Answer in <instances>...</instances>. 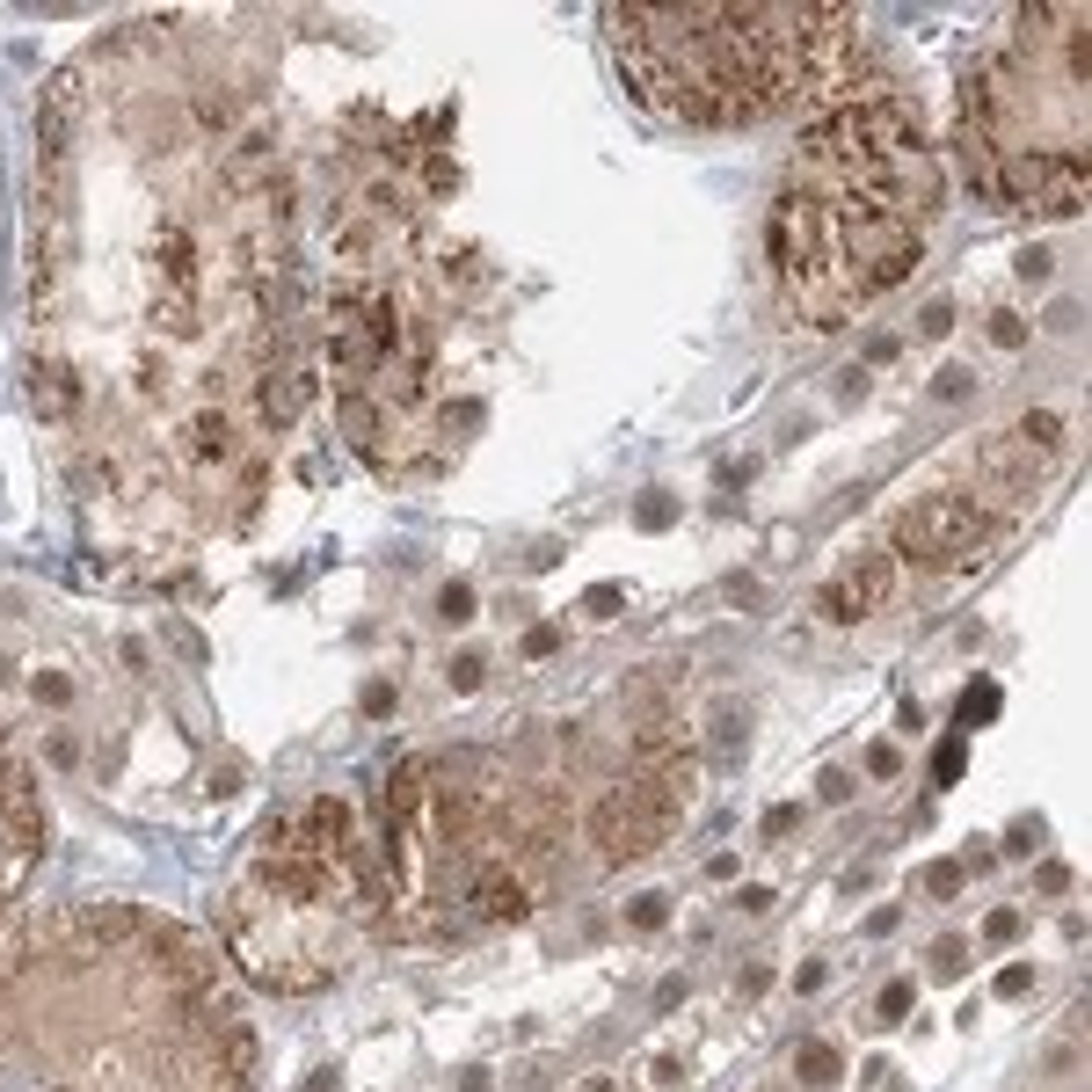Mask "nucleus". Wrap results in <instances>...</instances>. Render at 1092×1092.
Wrapping results in <instances>:
<instances>
[{
    "mask_svg": "<svg viewBox=\"0 0 1092 1092\" xmlns=\"http://www.w3.org/2000/svg\"><path fill=\"white\" fill-rule=\"evenodd\" d=\"M816 787H823V802H845V794H852V779H845V772H823Z\"/></svg>",
    "mask_w": 1092,
    "mask_h": 1092,
    "instance_id": "b1692460",
    "label": "nucleus"
},
{
    "mask_svg": "<svg viewBox=\"0 0 1092 1092\" xmlns=\"http://www.w3.org/2000/svg\"><path fill=\"white\" fill-rule=\"evenodd\" d=\"M0 1092H255V1027L190 925L73 903L0 932Z\"/></svg>",
    "mask_w": 1092,
    "mask_h": 1092,
    "instance_id": "f03ea898",
    "label": "nucleus"
},
{
    "mask_svg": "<svg viewBox=\"0 0 1092 1092\" xmlns=\"http://www.w3.org/2000/svg\"><path fill=\"white\" fill-rule=\"evenodd\" d=\"M372 845L387 925H510L546 896V874L561 859V809L496 758H415L387 779V830Z\"/></svg>",
    "mask_w": 1092,
    "mask_h": 1092,
    "instance_id": "20e7f679",
    "label": "nucleus"
},
{
    "mask_svg": "<svg viewBox=\"0 0 1092 1092\" xmlns=\"http://www.w3.org/2000/svg\"><path fill=\"white\" fill-rule=\"evenodd\" d=\"M1012 932H1020V918H1012V911H991V925H983V940H991V947H1005Z\"/></svg>",
    "mask_w": 1092,
    "mask_h": 1092,
    "instance_id": "dca6fc26",
    "label": "nucleus"
},
{
    "mask_svg": "<svg viewBox=\"0 0 1092 1092\" xmlns=\"http://www.w3.org/2000/svg\"><path fill=\"white\" fill-rule=\"evenodd\" d=\"M888 590H896V568H888L882 561V553H874V561H852V568H845V576L838 583H830V590L816 597V605H823V620H838V626H852V620H867V612L874 605H882V597Z\"/></svg>",
    "mask_w": 1092,
    "mask_h": 1092,
    "instance_id": "9b49d317",
    "label": "nucleus"
},
{
    "mask_svg": "<svg viewBox=\"0 0 1092 1092\" xmlns=\"http://www.w3.org/2000/svg\"><path fill=\"white\" fill-rule=\"evenodd\" d=\"M961 161L1020 219H1078L1092 190V8H1020L961 88Z\"/></svg>",
    "mask_w": 1092,
    "mask_h": 1092,
    "instance_id": "423d86ee",
    "label": "nucleus"
},
{
    "mask_svg": "<svg viewBox=\"0 0 1092 1092\" xmlns=\"http://www.w3.org/2000/svg\"><path fill=\"white\" fill-rule=\"evenodd\" d=\"M998 714V685H968V699H961V721L976 729V721H991Z\"/></svg>",
    "mask_w": 1092,
    "mask_h": 1092,
    "instance_id": "ddd939ff",
    "label": "nucleus"
},
{
    "mask_svg": "<svg viewBox=\"0 0 1092 1092\" xmlns=\"http://www.w3.org/2000/svg\"><path fill=\"white\" fill-rule=\"evenodd\" d=\"M991 335H998L1005 350H1020V343H1027V335H1020V320H1012V314H991Z\"/></svg>",
    "mask_w": 1092,
    "mask_h": 1092,
    "instance_id": "a211bd4d",
    "label": "nucleus"
},
{
    "mask_svg": "<svg viewBox=\"0 0 1092 1092\" xmlns=\"http://www.w3.org/2000/svg\"><path fill=\"white\" fill-rule=\"evenodd\" d=\"M626 918H634L641 932H656V925H663V918H670V903H663V896H641V903H634V911H626Z\"/></svg>",
    "mask_w": 1092,
    "mask_h": 1092,
    "instance_id": "4468645a",
    "label": "nucleus"
},
{
    "mask_svg": "<svg viewBox=\"0 0 1092 1092\" xmlns=\"http://www.w3.org/2000/svg\"><path fill=\"white\" fill-rule=\"evenodd\" d=\"M467 612H473V590H467V583H452V590H444V620H467Z\"/></svg>",
    "mask_w": 1092,
    "mask_h": 1092,
    "instance_id": "f3484780",
    "label": "nucleus"
},
{
    "mask_svg": "<svg viewBox=\"0 0 1092 1092\" xmlns=\"http://www.w3.org/2000/svg\"><path fill=\"white\" fill-rule=\"evenodd\" d=\"M452 685H459V692L481 685V656H459V663H452Z\"/></svg>",
    "mask_w": 1092,
    "mask_h": 1092,
    "instance_id": "5701e85b",
    "label": "nucleus"
},
{
    "mask_svg": "<svg viewBox=\"0 0 1092 1092\" xmlns=\"http://www.w3.org/2000/svg\"><path fill=\"white\" fill-rule=\"evenodd\" d=\"M794 823H802V809H794V802H787V809H772V816H765V838H787Z\"/></svg>",
    "mask_w": 1092,
    "mask_h": 1092,
    "instance_id": "6ab92c4d",
    "label": "nucleus"
},
{
    "mask_svg": "<svg viewBox=\"0 0 1092 1092\" xmlns=\"http://www.w3.org/2000/svg\"><path fill=\"white\" fill-rule=\"evenodd\" d=\"M37 859H44V802H37V779H29L22 750L0 729V911L29 888Z\"/></svg>",
    "mask_w": 1092,
    "mask_h": 1092,
    "instance_id": "9d476101",
    "label": "nucleus"
},
{
    "mask_svg": "<svg viewBox=\"0 0 1092 1092\" xmlns=\"http://www.w3.org/2000/svg\"><path fill=\"white\" fill-rule=\"evenodd\" d=\"M940 153L903 95H852L794 138L765 255L802 328H845L925 263L940 226Z\"/></svg>",
    "mask_w": 1092,
    "mask_h": 1092,
    "instance_id": "7ed1b4c3",
    "label": "nucleus"
},
{
    "mask_svg": "<svg viewBox=\"0 0 1092 1092\" xmlns=\"http://www.w3.org/2000/svg\"><path fill=\"white\" fill-rule=\"evenodd\" d=\"M29 394L125 553L248 525L314 394L270 81L226 29L146 15L44 95Z\"/></svg>",
    "mask_w": 1092,
    "mask_h": 1092,
    "instance_id": "f257e3e1",
    "label": "nucleus"
},
{
    "mask_svg": "<svg viewBox=\"0 0 1092 1092\" xmlns=\"http://www.w3.org/2000/svg\"><path fill=\"white\" fill-rule=\"evenodd\" d=\"M925 888H932V896H955V888H961V867H932Z\"/></svg>",
    "mask_w": 1092,
    "mask_h": 1092,
    "instance_id": "aec40b11",
    "label": "nucleus"
},
{
    "mask_svg": "<svg viewBox=\"0 0 1092 1092\" xmlns=\"http://www.w3.org/2000/svg\"><path fill=\"white\" fill-rule=\"evenodd\" d=\"M1056 444H1064V423L1056 415H1027L1020 430H1005L998 444H983V481L968 488H947V496H925L911 510H896V553L918 568H940V561H961L991 540L1005 517H1020V503L1049 481L1056 467Z\"/></svg>",
    "mask_w": 1092,
    "mask_h": 1092,
    "instance_id": "6e6552de",
    "label": "nucleus"
},
{
    "mask_svg": "<svg viewBox=\"0 0 1092 1092\" xmlns=\"http://www.w3.org/2000/svg\"><path fill=\"white\" fill-rule=\"evenodd\" d=\"M932 772H940V779H961V743H947V750H940V765H932Z\"/></svg>",
    "mask_w": 1092,
    "mask_h": 1092,
    "instance_id": "393cba45",
    "label": "nucleus"
},
{
    "mask_svg": "<svg viewBox=\"0 0 1092 1092\" xmlns=\"http://www.w3.org/2000/svg\"><path fill=\"white\" fill-rule=\"evenodd\" d=\"M794 1071H802V1085H838V1049H823V1041H816V1049H802V1056H794Z\"/></svg>",
    "mask_w": 1092,
    "mask_h": 1092,
    "instance_id": "f8f14e48",
    "label": "nucleus"
},
{
    "mask_svg": "<svg viewBox=\"0 0 1092 1092\" xmlns=\"http://www.w3.org/2000/svg\"><path fill=\"white\" fill-rule=\"evenodd\" d=\"M1027 983H1035V968H1020V961H1012V968H1005V976H998V991H1005V998H1020V991H1027Z\"/></svg>",
    "mask_w": 1092,
    "mask_h": 1092,
    "instance_id": "4be33fe9",
    "label": "nucleus"
},
{
    "mask_svg": "<svg viewBox=\"0 0 1092 1092\" xmlns=\"http://www.w3.org/2000/svg\"><path fill=\"white\" fill-rule=\"evenodd\" d=\"M932 968H940V976H955V968H961V940H940V947H932Z\"/></svg>",
    "mask_w": 1092,
    "mask_h": 1092,
    "instance_id": "412c9836",
    "label": "nucleus"
},
{
    "mask_svg": "<svg viewBox=\"0 0 1092 1092\" xmlns=\"http://www.w3.org/2000/svg\"><path fill=\"white\" fill-rule=\"evenodd\" d=\"M234 961L270 991H320L379 925L387 882L379 845L364 838L358 809L320 794L299 816H277L255 838L241 882L219 903Z\"/></svg>",
    "mask_w": 1092,
    "mask_h": 1092,
    "instance_id": "0eeeda50",
    "label": "nucleus"
},
{
    "mask_svg": "<svg viewBox=\"0 0 1092 1092\" xmlns=\"http://www.w3.org/2000/svg\"><path fill=\"white\" fill-rule=\"evenodd\" d=\"M641 110L692 132H743L823 102L859 66L852 8H605Z\"/></svg>",
    "mask_w": 1092,
    "mask_h": 1092,
    "instance_id": "39448f33",
    "label": "nucleus"
},
{
    "mask_svg": "<svg viewBox=\"0 0 1092 1092\" xmlns=\"http://www.w3.org/2000/svg\"><path fill=\"white\" fill-rule=\"evenodd\" d=\"M692 794V758H670L663 772H641V779H620L605 802H590L583 816V838H590L597 867H626V859H649L656 845L670 838Z\"/></svg>",
    "mask_w": 1092,
    "mask_h": 1092,
    "instance_id": "1a4fd4ad",
    "label": "nucleus"
},
{
    "mask_svg": "<svg viewBox=\"0 0 1092 1092\" xmlns=\"http://www.w3.org/2000/svg\"><path fill=\"white\" fill-rule=\"evenodd\" d=\"M911 983H888V991H882V1020H903V1012H911Z\"/></svg>",
    "mask_w": 1092,
    "mask_h": 1092,
    "instance_id": "2eb2a0df",
    "label": "nucleus"
}]
</instances>
